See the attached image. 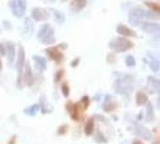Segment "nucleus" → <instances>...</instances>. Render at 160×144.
I'll return each mask as SVG.
<instances>
[{
    "label": "nucleus",
    "instance_id": "nucleus-3",
    "mask_svg": "<svg viewBox=\"0 0 160 144\" xmlns=\"http://www.w3.org/2000/svg\"><path fill=\"white\" fill-rule=\"evenodd\" d=\"M111 47H113L116 50L119 52V50H127L130 47H132V43L127 40H123V39H118L111 45Z\"/></svg>",
    "mask_w": 160,
    "mask_h": 144
},
{
    "label": "nucleus",
    "instance_id": "nucleus-9",
    "mask_svg": "<svg viewBox=\"0 0 160 144\" xmlns=\"http://www.w3.org/2000/svg\"><path fill=\"white\" fill-rule=\"evenodd\" d=\"M23 48L19 49V55H18V71H19V76L22 73V65H23Z\"/></svg>",
    "mask_w": 160,
    "mask_h": 144
},
{
    "label": "nucleus",
    "instance_id": "nucleus-4",
    "mask_svg": "<svg viewBox=\"0 0 160 144\" xmlns=\"http://www.w3.org/2000/svg\"><path fill=\"white\" fill-rule=\"evenodd\" d=\"M32 17L36 19V21H42L45 18H47V12L41 10V8H34L32 10Z\"/></svg>",
    "mask_w": 160,
    "mask_h": 144
},
{
    "label": "nucleus",
    "instance_id": "nucleus-7",
    "mask_svg": "<svg viewBox=\"0 0 160 144\" xmlns=\"http://www.w3.org/2000/svg\"><path fill=\"white\" fill-rule=\"evenodd\" d=\"M84 5H86V0H73L71 7L75 11H78V10L84 7Z\"/></svg>",
    "mask_w": 160,
    "mask_h": 144
},
{
    "label": "nucleus",
    "instance_id": "nucleus-13",
    "mask_svg": "<svg viewBox=\"0 0 160 144\" xmlns=\"http://www.w3.org/2000/svg\"><path fill=\"white\" fill-rule=\"evenodd\" d=\"M134 144H143V143H142L141 141H135V142H134Z\"/></svg>",
    "mask_w": 160,
    "mask_h": 144
},
{
    "label": "nucleus",
    "instance_id": "nucleus-2",
    "mask_svg": "<svg viewBox=\"0 0 160 144\" xmlns=\"http://www.w3.org/2000/svg\"><path fill=\"white\" fill-rule=\"evenodd\" d=\"M10 5H11V7H12V11H13V13H15V16L17 17H21L24 15V11H25V1L24 0H12L11 2H10Z\"/></svg>",
    "mask_w": 160,
    "mask_h": 144
},
{
    "label": "nucleus",
    "instance_id": "nucleus-8",
    "mask_svg": "<svg viewBox=\"0 0 160 144\" xmlns=\"http://www.w3.org/2000/svg\"><path fill=\"white\" fill-rule=\"evenodd\" d=\"M24 80L27 82L28 85L32 84V72H30V69H29V65L27 64L25 66V74H24Z\"/></svg>",
    "mask_w": 160,
    "mask_h": 144
},
{
    "label": "nucleus",
    "instance_id": "nucleus-11",
    "mask_svg": "<svg viewBox=\"0 0 160 144\" xmlns=\"http://www.w3.org/2000/svg\"><path fill=\"white\" fill-rule=\"evenodd\" d=\"M93 125H94L93 119H90L88 121V124H87V127H86V133H87V135H90V133H92V127H93Z\"/></svg>",
    "mask_w": 160,
    "mask_h": 144
},
{
    "label": "nucleus",
    "instance_id": "nucleus-12",
    "mask_svg": "<svg viewBox=\"0 0 160 144\" xmlns=\"http://www.w3.org/2000/svg\"><path fill=\"white\" fill-rule=\"evenodd\" d=\"M8 58H10V61L13 60V46L12 45H8Z\"/></svg>",
    "mask_w": 160,
    "mask_h": 144
},
{
    "label": "nucleus",
    "instance_id": "nucleus-5",
    "mask_svg": "<svg viewBox=\"0 0 160 144\" xmlns=\"http://www.w3.org/2000/svg\"><path fill=\"white\" fill-rule=\"evenodd\" d=\"M117 30H118V32H119V34H122V35H125V36H134V35H135L132 30H130L129 28L124 26V25H119Z\"/></svg>",
    "mask_w": 160,
    "mask_h": 144
},
{
    "label": "nucleus",
    "instance_id": "nucleus-10",
    "mask_svg": "<svg viewBox=\"0 0 160 144\" xmlns=\"http://www.w3.org/2000/svg\"><path fill=\"white\" fill-rule=\"evenodd\" d=\"M146 101H147V96L144 95L143 93H138V94H137V103L143 104Z\"/></svg>",
    "mask_w": 160,
    "mask_h": 144
},
{
    "label": "nucleus",
    "instance_id": "nucleus-1",
    "mask_svg": "<svg viewBox=\"0 0 160 144\" xmlns=\"http://www.w3.org/2000/svg\"><path fill=\"white\" fill-rule=\"evenodd\" d=\"M39 39L46 43H52L54 41V34L49 25H45L41 28L40 32H39Z\"/></svg>",
    "mask_w": 160,
    "mask_h": 144
},
{
    "label": "nucleus",
    "instance_id": "nucleus-6",
    "mask_svg": "<svg viewBox=\"0 0 160 144\" xmlns=\"http://www.w3.org/2000/svg\"><path fill=\"white\" fill-rule=\"evenodd\" d=\"M48 53H49V55L52 56L56 61H60V60H62V58H63L62 53H59L56 48H51V49H48Z\"/></svg>",
    "mask_w": 160,
    "mask_h": 144
},
{
    "label": "nucleus",
    "instance_id": "nucleus-14",
    "mask_svg": "<svg viewBox=\"0 0 160 144\" xmlns=\"http://www.w3.org/2000/svg\"><path fill=\"white\" fill-rule=\"evenodd\" d=\"M0 70H1V61H0Z\"/></svg>",
    "mask_w": 160,
    "mask_h": 144
}]
</instances>
